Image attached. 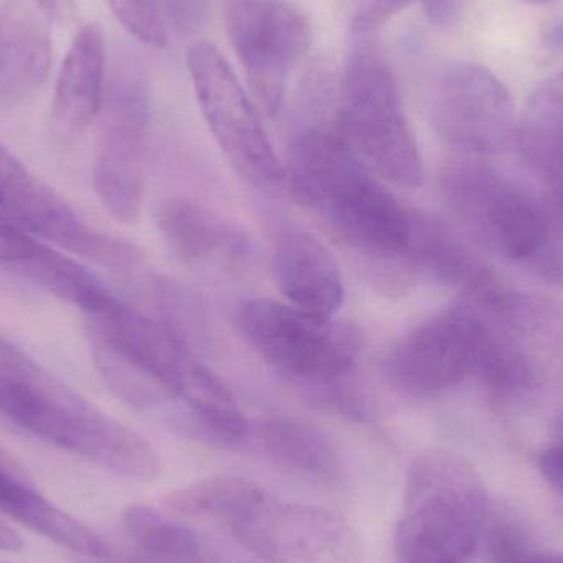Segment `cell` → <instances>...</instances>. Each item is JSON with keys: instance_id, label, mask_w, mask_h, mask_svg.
I'll list each match as a JSON object with an SVG mask.
<instances>
[{"instance_id": "14", "label": "cell", "mask_w": 563, "mask_h": 563, "mask_svg": "<svg viewBox=\"0 0 563 563\" xmlns=\"http://www.w3.org/2000/svg\"><path fill=\"white\" fill-rule=\"evenodd\" d=\"M92 185L102 207L124 224L137 223L145 198L147 102L135 89L112 92L102 104Z\"/></svg>"}, {"instance_id": "8", "label": "cell", "mask_w": 563, "mask_h": 563, "mask_svg": "<svg viewBox=\"0 0 563 563\" xmlns=\"http://www.w3.org/2000/svg\"><path fill=\"white\" fill-rule=\"evenodd\" d=\"M341 135L354 154L386 180L407 188L422 184V155L396 76L366 45L353 53L344 73Z\"/></svg>"}, {"instance_id": "25", "label": "cell", "mask_w": 563, "mask_h": 563, "mask_svg": "<svg viewBox=\"0 0 563 563\" xmlns=\"http://www.w3.org/2000/svg\"><path fill=\"white\" fill-rule=\"evenodd\" d=\"M475 373L499 396L521 393L531 383V369L521 351L505 338L485 328Z\"/></svg>"}, {"instance_id": "4", "label": "cell", "mask_w": 563, "mask_h": 563, "mask_svg": "<svg viewBox=\"0 0 563 563\" xmlns=\"http://www.w3.org/2000/svg\"><path fill=\"white\" fill-rule=\"evenodd\" d=\"M181 518L210 521L266 563H360L353 526L327 509L287 501L240 476H211L170 493Z\"/></svg>"}, {"instance_id": "30", "label": "cell", "mask_w": 563, "mask_h": 563, "mask_svg": "<svg viewBox=\"0 0 563 563\" xmlns=\"http://www.w3.org/2000/svg\"><path fill=\"white\" fill-rule=\"evenodd\" d=\"M371 2H373V9H371V12L361 20L360 25L366 30H369L374 23L383 20L387 13L399 9V7L402 5L404 0H371Z\"/></svg>"}, {"instance_id": "38", "label": "cell", "mask_w": 563, "mask_h": 563, "mask_svg": "<svg viewBox=\"0 0 563 563\" xmlns=\"http://www.w3.org/2000/svg\"><path fill=\"white\" fill-rule=\"evenodd\" d=\"M526 2H531V3H549V2H552V0H526Z\"/></svg>"}, {"instance_id": "1", "label": "cell", "mask_w": 563, "mask_h": 563, "mask_svg": "<svg viewBox=\"0 0 563 563\" xmlns=\"http://www.w3.org/2000/svg\"><path fill=\"white\" fill-rule=\"evenodd\" d=\"M92 363L109 389L132 409L194 442L243 445L251 422L227 384L164 318L119 298L86 314Z\"/></svg>"}, {"instance_id": "32", "label": "cell", "mask_w": 563, "mask_h": 563, "mask_svg": "<svg viewBox=\"0 0 563 563\" xmlns=\"http://www.w3.org/2000/svg\"><path fill=\"white\" fill-rule=\"evenodd\" d=\"M81 563H148L142 561V559L132 558V555L122 554V552L115 551L114 548L111 551L106 552L101 558L91 559V561H85Z\"/></svg>"}, {"instance_id": "15", "label": "cell", "mask_w": 563, "mask_h": 563, "mask_svg": "<svg viewBox=\"0 0 563 563\" xmlns=\"http://www.w3.org/2000/svg\"><path fill=\"white\" fill-rule=\"evenodd\" d=\"M158 233L181 263L207 273L240 276L254 261L250 234L208 205L165 198L155 213Z\"/></svg>"}, {"instance_id": "3", "label": "cell", "mask_w": 563, "mask_h": 563, "mask_svg": "<svg viewBox=\"0 0 563 563\" xmlns=\"http://www.w3.org/2000/svg\"><path fill=\"white\" fill-rule=\"evenodd\" d=\"M0 419L132 482L161 475L154 446L0 336Z\"/></svg>"}, {"instance_id": "7", "label": "cell", "mask_w": 563, "mask_h": 563, "mask_svg": "<svg viewBox=\"0 0 563 563\" xmlns=\"http://www.w3.org/2000/svg\"><path fill=\"white\" fill-rule=\"evenodd\" d=\"M442 191L450 210L479 243L534 267L562 230L555 205L548 207L479 162L446 165Z\"/></svg>"}, {"instance_id": "34", "label": "cell", "mask_w": 563, "mask_h": 563, "mask_svg": "<svg viewBox=\"0 0 563 563\" xmlns=\"http://www.w3.org/2000/svg\"><path fill=\"white\" fill-rule=\"evenodd\" d=\"M545 43L551 48L563 49V23H558L549 30L548 35H545Z\"/></svg>"}, {"instance_id": "28", "label": "cell", "mask_w": 563, "mask_h": 563, "mask_svg": "<svg viewBox=\"0 0 563 563\" xmlns=\"http://www.w3.org/2000/svg\"><path fill=\"white\" fill-rule=\"evenodd\" d=\"M32 3L48 20L49 25H66L75 16V0H32Z\"/></svg>"}, {"instance_id": "2", "label": "cell", "mask_w": 563, "mask_h": 563, "mask_svg": "<svg viewBox=\"0 0 563 563\" xmlns=\"http://www.w3.org/2000/svg\"><path fill=\"white\" fill-rule=\"evenodd\" d=\"M285 175L300 203L354 253L404 263L413 211L374 177L341 132L310 128L297 135Z\"/></svg>"}, {"instance_id": "17", "label": "cell", "mask_w": 563, "mask_h": 563, "mask_svg": "<svg viewBox=\"0 0 563 563\" xmlns=\"http://www.w3.org/2000/svg\"><path fill=\"white\" fill-rule=\"evenodd\" d=\"M273 274L288 303L333 318L344 301L340 267L328 247L305 228L284 223L274 238Z\"/></svg>"}, {"instance_id": "13", "label": "cell", "mask_w": 563, "mask_h": 563, "mask_svg": "<svg viewBox=\"0 0 563 563\" xmlns=\"http://www.w3.org/2000/svg\"><path fill=\"white\" fill-rule=\"evenodd\" d=\"M430 115L440 137L465 155H489L516 137L506 86L475 63H449L433 81Z\"/></svg>"}, {"instance_id": "35", "label": "cell", "mask_w": 563, "mask_h": 563, "mask_svg": "<svg viewBox=\"0 0 563 563\" xmlns=\"http://www.w3.org/2000/svg\"><path fill=\"white\" fill-rule=\"evenodd\" d=\"M211 563H250L244 561H238V559L228 558V555H224L223 552L218 551L217 555H214L213 561Z\"/></svg>"}, {"instance_id": "27", "label": "cell", "mask_w": 563, "mask_h": 563, "mask_svg": "<svg viewBox=\"0 0 563 563\" xmlns=\"http://www.w3.org/2000/svg\"><path fill=\"white\" fill-rule=\"evenodd\" d=\"M541 559L511 526L492 529L485 538L486 563H541Z\"/></svg>"}, {"instance_id": "31", "label": "cell", "mask_w": 563, "mask_h": 563, "mask_svg": "<svg viewBox=\"0 0 563 563\" xmlns=\"http://www.w3.org/2000/svg\"><path fill=\"white\" fill-rule=\"evenodd\" d=\"M22 548L23 541L19 532L0 521V551L16 552Z\"/></svg>"}, {"instance_id": "22", "label": "cell", "mask_w": 563, "mask_h": 563, "mask_svg": "<svg viewBox=\"0 0 563 563\" xmlns=\"http://www.w3.org/2000/svg\"><path fill=\"white\" fill-rule=\"evenodd\" d=\"M404 264L443 284H463L479 290L488 282L462 241L445 224L427 214L413 213Z\"/></svg>"}, {"instance_id": "21", "label": "cell", "mask_w": 563, "mask_h": 563, "mask_svg": "<svg viewBox=\"0 0 563 563\" xmlns=\"http://www.w3.org/2000/svg\"><path fill=\"white\" fill-rule=\"evenodd\" d=\"M260 452L287 472L318 482L336 483L343 476V459L331 437L310 420L273 416L251 426Z\"/></svg>"}, {"instance_id": "19", "label": "cell", "mask_w": 563, "mask_h": 563, "mask_svg": "<svg viewBox=\"0 0 563 563\" xmlns=\"http://www.w3.org/2000/svg\"><path fill=\"white\" fill-rule=\"evenodd\" d=\"M106 40L98 23H86L63 59L52 106L53 134L75 141L104 104Z\"/></svg>"}, {"instance_id": "18", "label": "cell", "mask_w": 563, "mask_h": 563, "mask_svg": "<svg viewBox=\"0 0 563 563\" xmlns=\"http://www.w3.org/2000/svg\"><path fill=\"white\" fill-rule=\"evenodd\" d=\"M52 68L49 22L32 0L0 5V108L35 98Z\"/></svg>"}, {"instance_id": "37", "label": "cell", "mask_w": 563, "mask_h": 563, "mask_svg": "<svg viewBox=\"0 0 563 563\" xmlns=\"http://www.w3.org/2000/svg\"><path fill=\"white\" fill-rule=\"evenodd\" d=\"M9 455H7L5 452H3L2 449H0V462H9Z\"/></svg>"}, {"instance_id": "12", "label": "cell", "mask_w": 563, "mask_h": 563, "mask_svg": "<svg viewBox=\"0 0 563 563\" xmlns=\"http://www.w3.org/2000/svg\"><path fill=\"white\" fill-rule=\"evenodd\" d=\"M485 328L472 305L445 308L397 341L384 374L404 396H439L475 373Z\"/></svg>"}, {"instance_id": "29", "label": "cell", "mask_w": 563, "mask_h": 563, "mask_svg": "<svg viewBox=\"0 0 563 563\" xmlns=\"http://www.w3.org/2000/svg\"><path fill=\"white\" fill-rule=\"evenodd\" d=\"M462 0H422L423 10L437 26H450L456 22Z\"/></svg>"}, {"instance_id": "36", "label": "cell", "mask_w": 563, "mask_h": 563, "mask_svg": "<svg viewBox=\"0 0 563 563\" xmlns=\"http://www.w3.org/2000/svg\"><path fill=\"white\" fill-rule=\"evenodd\" d=\"M558 433H559V442L558 443H563V417H562L561 422H559Z\"/></svg>"}, {"instance_id": "9", "label": "cell", "mask_w": 563, "mask_h": 563, "mask_svg": "<svg viewBox=\"0 0 563 563\" xmlns=\"http://www.w3.org/2000/svg\"><path fill=\"white\" fill-rule=\"evenodd\" d=\"M187 63L201 114L228 164L254 190L279 195L285 165L230 63L205 40L188 48Z\"/></svg>"}, {"instance_id": "23", "label": "cell", "mask_w": 563, "mask_h": 563, "mask_svg": "<svg viewBox=\"0 0 563 563\" xmlns=\"http://www.w3.org/2000/svg\"><path fill=\"white\" fill-rule=\"evenodd\" d=\"M122 522L131 541L154 562L211 563L217 555L203 536L151 506H129Z\"/></svg>"}, {"instance_id": "20", "label": "cell", "mask_w": 563, "mask_h": 563, "mask_svg": "<svg viewBox=\"0 0 563 563\" xmlns=\"http://www.w3.org/2000/svg\"><path fill=\"white\" fill-rule=\"evenodd\" d=\"M0 515L68 549L79 562L101 558L112 549L95 529L40 495L12 460L0 462Z\"/></svg>"}, {"instance_id": "6", "label": "cell", "mask_w": 563, "mask_h": 563, "mask_svg": "<svg viewBox=\"0 0 563 563\" xmlns=\"http://www.w3.org/2000/svg\"><path fill=\"white\" fill-rule=\"evenodd\" d=\"M488 493L470 460L426 449L407 470L396 534L399 563H466L485 538Z\"/></svg>"}, {"instance_id": "5", "label": "cell", "mask_w": 563, "mask_h": 563, "mask_svg": "<svg viewBox=\"0 0 563 563\" xmlns=\"http://www.w3.org/2000/svg\"><path fill=\"white\" fill-rule=\"evenodd\" d=\"M246 343L320 409L363 420L366 404L354 390L363 353L356 324L318 317L273 298L247 301L238 313Z\"/></svg>"}, {"instance_id": "11", "label": "cell", "mask_w": 563, "mask_h": 563, "mask_svg": "<svg viewBox=\"0 0 563 563\" xmlns=\"http://www.w3.org/2000/svg\"><path fill=\"white\" fill-rule=\"evenodd\" d=\"M227 25L251 91L277 115L291 71L310 49V20L282 0H231Z\"/></svg>"}, {"instance_id": "16", "label": "cell", "mask_w": 563, "mask_h": 563, "mask_svg": "<svg viewBox=\"0 0 563 563\" xmlns=\"http://www.w3.org/2000/svg\"><path fill=\"white\" fill-rule=\"evenodd\" d=\"M0 271L75 305L101 313L119 300L95 274L0 214Z\"/></svg>"}, {"instance_id": "26", "label": "cell", "mask_w": 563, "mask_h": 563, "mask_svg": "<svg viewBox=\"0 0 563 563\" xmlns=\"http://www.w3.org/2000/svg\"><path fill=\"white\" fill-rule=\"evenodd\" d=\"M108 3L115 19L139 42L152 48L167 46V23L158 0H108Z\"/></svg>"}, {"instance_id": "33", "label": "cell", "mask_w": 563, "mask_h": 563, "mask_svg": "<svg viewBox=\"0 0 563 563\" xmlns=\"http://www.w3.org/2000/svg\"><path fill=\"white\" fill-rule=\"evenodd\" d=\"M541 88L548 91L549 95L554 96V98L561 99L563 102V71L555 75L554 78L549 79V81H545Z\"/></svg>"}, {"instance_id": "24", "label": "cell", "mask_w": 563, "mask_h": 563, "mask_svg": "<svg viewBox=\"0 0 563 563\" xmlns=\"http://www.w3.org/2000/svg\"><path fill=\"white\" fill-rule=\"evenodd\" d=\"M526 158L563 188V102L539 88L516 132Z\"/></svg>"}, {"instance_id": "10", "label": "cell", "mask_w": 563, "mask_h": 563, "mask_svg": "<svg viewBox=\"0 0 563 563\" xmlns=\"http://www.w3.org/2000/svg\"><path fill=\"white\" fill-rule=\"evenodd\" d=\"M0 214L33 236L109 269L139 266L137 246L99 230L0 144Z\"/></svg>"}]
</instances>
